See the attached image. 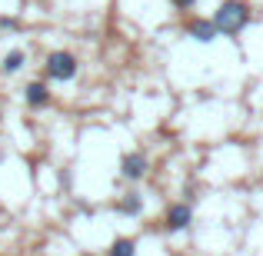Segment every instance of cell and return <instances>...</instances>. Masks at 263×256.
Wrapping results in <instances>:
<instances>
[{
  "instance_id": "5b68a950",
  "label": "cell",
  "mask_w": 263,
  "mask_h": 256,
  "mask_svg": "<svg viewBox=\"0 0 263 256\" xmlns=\"http://www.w3.org/2000/svg\"><path fill=\"white\" fill-rule=\"evenodd\" d=\"M186 33H190V37L197 40V44H213V40H217V27H213V20H206V17L190 20Z\"/></svg>"
},
{
  "instance_id": "277c9868",
  "label": "cell",
  "mask_w": 263,
  "mask_h": 256,
  "mask_svg": "<svg viewBox=\"0 0 263 256\" xmlns=\"http://www.w3.org/2000/svg\"><path fill=\"white\" fill-rule=\"evenodd\" d=\"M190 220H193V210L186 203H174L167 210V230L170 233H177V230H186L190 226Z\"/></svg>"
},
{
  "instance_id": "3957f363",
  "label": "cell",
  "mask_w": 263,
  "mask_h": 256,
  "mask_svg": "<svg viewBox=\"0 0 263 256\" xmlns=\"http://www.w3.org/2000/svg\"><path fill=\"white\" fill-rule=\"evenodd\" d=\"M143 173H147V156L143 153H123V160H120V176L123 180H140Z\"/></svg>"
},
{
  "instance_id": "6da1fadb",
  "label": "cell",
  "mask_w": 263,
  "mask_h": 256,
  "mask_svg": "<svg viewBox=\"0 0 263 256\" xmlns=\"http://www.w3.org/2000/svg\"><path fill=\"white\" fill-rule=\"evenodd\" d=\"M247 20H250V7H247L243 0H227V4L213 13L217 33H227V37H237V33L247 27Z\"/></svg>"
},
{
  "instance_id": "30bf717a",
  "label": "cell",
  "mask_w": 263,
  "mask_h": 256,
  "mask_svg": "<svg viewBox=\"0 0 263 256\" xmlns=\"http://www.w3.org/2000/svg\"><path fill=\"white\" fill-rule=\"evenodd\" d=\"M170 4H174V7H177V10H190V7H193V4H197V0H170Z\"/></svg>"
},
{
  "instance_id": "9c48e42d",
  "label": "cell",
  "mask_w": 263,
  "mask_h": 256,
  "mask_svg": "<svg viewBox=\"0 0 263 256\" xmlns=\"http://www.w3.org/2000/svg\"><path fill=\"white\" fill-rule=\"evenodd\" d=\"M24 64H27V53H24V50H10V53L4 57V67H0V70H4V73H17Z\"/></svg>"
},
{
  "instance_id": "52a82bcc",
  "label": "cell",
  "mask_w": 263,
  "mask_h": 256,
  "mask_svg": "<svg viewBox=\"0 0 263 256\" xmlns=\"http://www.w3.org/2000/svg\"><path fill=\"white\" fill-rule=\"evenodd\" d=\"M140 210H143V196L140 193H127V196L120 200V213L123 216H137Z\"/></svg>"
},
{
  "instance_id": "ba28073f",
  "label": "cell",
  "mask_w": 263,
  "mask_h": 256,
  "mask_svg": "<svg viewBox=\"0 0 263 256\" xmlns=\"http://www.w3.org/2000/svg\"><path fill=\"white\" fill-rule=\"evenodd\" d=\"M107 256H137V240H130V237L114 240V246H110Z\"/></svg>"
},
{
  "instance_id": "8fae6325",
  "label": "cell",
  "mask_w": 263,
  "mask_h": 256,
  "mask_svg": "<svg viewBox=\"0 0 263 256\" xmlns=\"http://www.w3.org/2000/svg\"><path fill=\"white\" fill-rule=\"evenodd\" d=\"M84 256H90V253H84Z\"/></svg>"
},
{
  "instance_id": "7a4b0ae2",
  "label": "cell",
  "mask_w": 263,
  "mask_h": 256,
  "mask_svg": "<svg viewBox=\"0 0 263 256\" xmlns=\"http://www.w3.org/2000/svg\"><path fill=\"white\" fill-rule=\"evenodd\" d=\"M47 77L50 80H60V84H67V80H73L77 77V57H73L70 50H53L50 57H47Z\"/></svg>"
},
{
  "instance_id": "8992f818",
  "label": "cell",
  "mask_w": 263,
  "mask_h": 256,
  "mask_svg": "<svg viewBox=\"0 0 263 256\" xmlns=\"http://www.w3.org/2000/svg\"><path fill=\"white\" fill-rule=\"evenodd\" d=\"M24 100L30 103L33 110H40V107H47V103H50V90H47L44 84H27V90H24Z\"/></svg>"
}]
</instances>
